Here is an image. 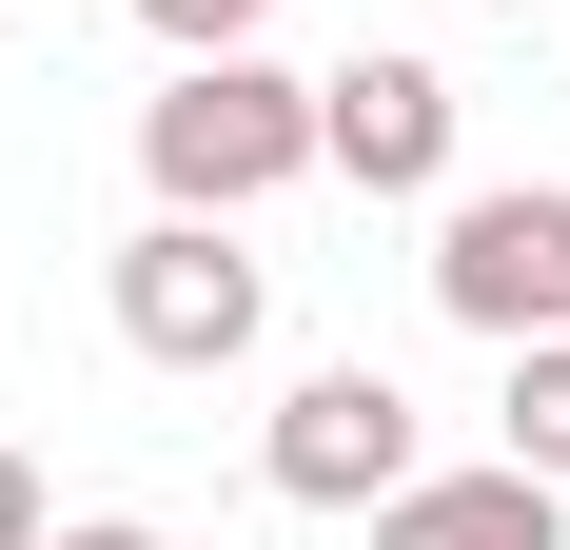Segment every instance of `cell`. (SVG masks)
<instances>
[{
    "mask_svg": "<svg viewBox=\"0 0 570 550\" xmlns=\"http://www.w3.org/2000/svg\"><path fill=\"white\" fill-rule=\"evenodd\" d=\"M138 177H158L177 217H256L276 177H315V79H276L256 40L177 59V99L138 118Z\"/></svg>",
    "mask_w": 570,
    "mask_h": 550,
    "instance_id": "1",
    "label": "cell"
},
{
    "mask_svg": "<svg viewBox=\"0 0 570 550\" xmlns=\"http://www.w3.org/2000/svg\"><path fill=\"white\" fill-rule=\"evenodd\" d=\"M256 315H276V275L236 256V217H177L158 197V236H118V334H138L158 374H236Z\"/></svg>",
    "mask_w": 570,
    "mask_h": 550,
    "instance_id": "2",
    "label": "cell"
},
{
    "mask_svg": "<svg viewBox=\"0 0 570 550\" xmlns=\"http://www.w3.org/2000/svg\"><path fill=\"white\" fill-rule=\"evenodd\" d=\"M256 472H276L295 511H394L433 452H413V393L374 374V354H335V374H295V393H276V452H256Z\"/></svg>",
    "mask_w": 570,
    "mask_h": 550,
    "instance_id": "3",
    "label": "cell"
},
{
    "mask_svg": "<svg viewBox=\"0 0 570 550\" xmlns=\"http://www.w3.org/2000/svg\"><path fill=\"white\" fill-rule=\"evenodd\" d=\"M433 295H453L492 354H512V334H570V177L453 197V236H433Z\"/></svg>",
    "mask_w": 570,
    "mask_h": 550,
    "instance_id": "4",
    "label": "cell"
},
{
    "mask_svg": "<svg viewBox=\"0 0 570 550\" xmlns=\"http://www.w3.org/2000/svg\"><path fill=\"white\" fill-rule=\"evenodd\" d=\"M315 158H335L354 197H433V177H453V79H433V59H335V79H315Z\"/></svg>",
    "mask_w": 570,
    "mask_h": 550,
    "instance_id": "5",
    "label": "cell"
},
{
    "mask_svg": "<svg viewBox=\"0 0 570 550\" xmlns=\"http://www.w3.org/2000/svg\"><path fill=\"white\" fill-rule=\"evenodd\" d=\"M374 550H570V511H551V472H413L394 511H374Z\"/></svg>",
    "mask_w": 570,
    "mask_h": 550,
    "instance_id": "6",
    "label": "cell"
},
{
    "mask_svg": "<svg viewBox=\"0 0 570 550\" xmlns=\"http://www.w3.org/2000/svg\"><path fill=\"white\" fill-rule=\"evenodd\" d=\"M512 472H570V334H512V413H492Z\"/></svg>",
    "mask_w": 570,
    "mask_h": 550,
    "instance_id": "7",
    "label": "cell"
},
{
    "mask_svg": "<svg viewBox=\"0 0 570 550\" xmlns=\"http://www.w3.org/2000/svg\"><path fill=\"white\" fill-rule=\"evenodd\" d=\"M138 20H158L177 59H217V40H256V20H276V0H138Z\"/></svg>",
    "mask_w": 570,
    "mask_h": 550,
    "instance_id": "8",
    "label": "cell"
},
{
    "mask_svg": "<svg viewBox=\"0 0 570 550\" xmlns=\"http://www.w3.org/2000/svg\"><path fill=\"white\" fill-rule=\"evenodd\" d=\"M0 550H59V511H40V472L0 452Z\"/></svg>",
    "mask_w": 570,
    "mask_h": 550,
    "instance_id": "9",
    "label": "cell"
},
{
    "mask_svg": "<svg viewBox=\"0 0 570 550\" xmlns=\"http://www.w3.org/2000/svg\"><path fill=\"white\" fill-rule=\"evenodd\" d=\"M59 550H177V531H138V511H99V531H59Z\"/></svg>",
    "mask_w": 570,
    "mask_h": 550,
    "instance_id": "10",
    "label": "cell"
},
{
    "mask_svg": "<svg viewBox=\"0 0 570 550\" xmlns=\"http://www.w3.org/2000/svg\"><path fill=\"white\" fill-rule=\"evenodd\" d=\"M492 20H551V0H492Z\"/></svg>",
    "mask_w": 570,
    "mask_h": 550,
    "instance_id": "11",
    "label": "cell"
}]
</instances>
